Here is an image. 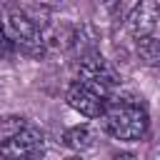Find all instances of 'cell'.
<instances>
[{"label": "cell", "instance_id": "12", "mask_svg": "<svg viewBox=\"0 0 160 160\" xmlns=\"http://www.w3.org/2000/svg\"><path fill=\"white\" fill-rule=\"evenodd\" d=\"M65 160H80V158H65Z\"/></svg>", "mask_w": 160, "mask_h": 160}, {"label": "cell", "instance_id": "6", "mask_svg": "<svg viewBox=\"0 0 160 160\" xmlns=\"http://www.w3.org/2000/svg\"><path fill=\"white\" fill-rule=\"evenodd\" d=\"M65 100L75 112H80L85 118H100L105 112V105H108V100L102 95H98L95 90H90L82 82H72L65 92Z\"/></svg>", "mask_w": 160, "mask_h": 160}, {"label": "cell", "instance_id": "8", "mask_svg": "<svg viewBox=\"0 0 160 160\" xmlns=\"http://www.w3.org/2000/svg\"><path fill=\"white\" fill-rule=\"evenodd\" d=\"M138 52L145 58V62H158L160 60V38H148V40H140L138 42Z\"/></svg>", "mask_w": 160, "mask_h": 160}, {"label": "cell", "instance_id": "5", "mask_svg": "<svg viewBox=\"0 0 160 160\" xmlns=\"http://www.w3.org/2000/svg\"><path fill=\"white\" fill-rule=\"evenodd\" d=\"M125 25H128V32L135 38V42L148 40V38H155V32L160 28V2H155V0L138 2L128 12Z\"/></svg>", "mask_w": 160, "mask_h": 160}, {"label": "cell", "instance_id": "10", "mask_svg": "<svg viewBox=\"0 0 160 160\" xmlns=\"http://www.w3.org/2000/svg\"><path fill=\"white\" fill-rule=\"evenodd\" d=\"M112 160H138V155H132V152H118Z\"/></svg>", "mask_w": 160, "mask_h": 160}, {"label": "cell", "instance_id": "4", "mask_svg": "<svg viewBox=\"0 0 160 160\" xmlns=\"http://www.w3.org/2000/svg\"><path fill=\"white\" fill-rule=\"evenodd\" d=\"M78 82L88 85L90 90H95L98 95H102L110 102V92L120 82V78H118L115 68L100 52H85L78 62Z\"/></svg>", "mask_w": 160, "mask_h": 160}, {"label": "cell", "instance_id": "2", "mask_svg": "<svg viewBox=\"0 0 160 160\" xmlns=\"http://www.w3.org/2000/svg\"><path fill=\"white\" fill-rule=\"evenodd\" d=\"M45 150V135L40 128L15 118L12 128L2 125L0 135V158L2 160H38Z\"/></svg>", "mask_w": 160, "mask_h": 160}, {"label": "cell", "instance_id": "3", "mask_svg": "<svg viewBox=\"0 0 160 160\" xmlns=\"http://www.w3.org/2000/svg\"><path fill=\"white\" fill-rule=\"evenodd\" d=\"M2 22H5L8 38H10L15 50H20L25 55H32V58L45 52V48H48L45 32L22 8H8L2 12Z\"/></svg>", "mask_w": 160, "mask_h": 160}, {"label": "cell", "instance_id": "11", "mask_svg": "<svg viewBox=\"0 0 160 160\" xmlns=\"http://www.w3.org/2000/svg\"><path fill=\"white\" fill-rule=\"evenodd\" d=\"M152 160H160V148H155V152H152Z\"/></svg>", "mask_w": 160, "mask_h": 160}, {"label": "cell", "instance_id": "7", "mask_svg": "<svg viewBox=\"0 0 160 160\" xmlns=\"http://www.w3.org/2000/svg\"><path fill=\"white\" fill-rule=\"evenodd\" d=\"M62 145L75 152H82L95 145V130L90 125H72L62 132Z\"/></svg>", "mask_w": 160, "mask_h": 160}, {"label": "cell", "instance_id": "9", "mask_svg": "<svg viewBox=\"0 0 160 160\" xmlns=\"http://www.w3.org/2000/svg\"><path fill=\"white\" fill-rule=\"evenodd\" d=\"M15 52L10 38H8V30H5V22H2V15H0V58H10Z\"/></svg>", "mask_w": 160, "mask_h": 160}, {"label": "cell", "instance_id": "1", "mask_svg": "<svg viewBox=\"0 0 160 160\" xmlns=\"http://www.w3.org/2000/svg\"><path fill=\"white\" fill-rule=\"evenodd\" d=\"M100 125L110 138L135 142L148 135L150 118L148 110L135 100H110L105 105V112L100 115Z\"/></svg>", "mask_w": 160, "mask_h": 160}]
</instances>
